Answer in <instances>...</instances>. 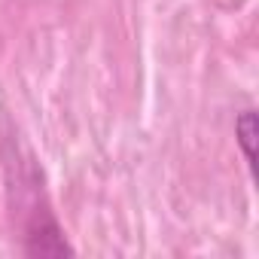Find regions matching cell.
<instances>
[{
    "mask_svg": "<svg viewBox=\"0 0 259 259\" xmlns=\"http://www.w3.org/2000/svg\"><path fill=\"white\" fill-rule=\"evenodd\" d=\"M10 171V189H16V210L22 220V238H25V253L28 256H70L73 247L67 244L55 213L49 210V201L43 195V183H40V171L34 165V159L28 156L22 162L19 150L16 159L7 162Z\"/></svg>",
    "mask_w": 259,
    "mask_h": 259,
    "instance_id": "6da1fadb",
    "label": "cell"
},
{
    "mask_svg": "<svg viewBox=\"0 0 259 259\" xmlns=\"http://www.w3.org/2000/svg\"><path fill=\"white\" fill-rule=\"evenodd\" d=\"M256 135H259V122H256V110L244 107L235 116V141L241 147V156L247 162L250 171H256Z\"/></svg>",
    "mask_w": 259,
    "mask_h": 259,
    "instance_id": "7a4b0ae2",
    "label": "cell"
}]
</instances>
